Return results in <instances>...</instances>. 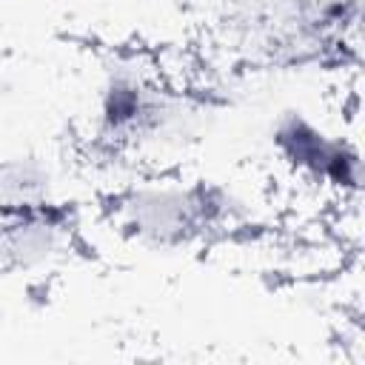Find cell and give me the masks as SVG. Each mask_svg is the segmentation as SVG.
<instances>
[{
    "label": "cell",
    "mask_w": 365,
    "mask_h": 365,
    "mask_svg": "<svg viewBox=\"0 0 365 365\" xmlns=\"http://www.w3.org/2000/svg\"><path fill=\"white\" fill-rule=\"evenodd\" d=\"M265 202L242 180L185 171H140L106 194L103 217L128 245L151 254L208 248L262 222Z\"/></svg>",
    "instance_id": "1"
},
{
    "label": "cell",
    "mask_w": 365,
    "mask_h": 365,
    "mask_svg": "<svg viewBox=\"0 0 365 365\" xmlns=\"http://www.w3.org/2000/svg\"><path fill=\"white\" fill-rule=\"evenodd\" d=\"M68 177V160L57 154H46L40 148L6 154L0 157V208L66 200L71 197L66 188Z\"/></svg>",
    "instance_id": "4"
},
{
    "label": "cell",
    "mask_w": 365,
    "mask_h": 365,
    "mask_svg": "<svg viewBox=\"0 0 365 365\" xmlns=\"http://www.w3.org/2000/svg\"><path fill=\"white\" fill-rule=\"evenodd\" d=\"M83 240V214L74 197L0 208V274L48 277L60 271Z\"/></svg>",
    "instance_id": "3"
},
{
    "label": "cell",
    "mask_w": 365,
    "mask_h": 365,
    "mask_svg": "<svg viewBox=\"0 0 365 365\" xmlns=\"http://www.w3.org/2000/svg\"><path fill=\"white\" fill-rule=\"evenodd\" d=\"M268 160L294 182L339 205H356L362 191V151L345 123L305 103L282 106L265 125Z\"/></svg>",
    "instance_id": "2"
}]
</instances>
